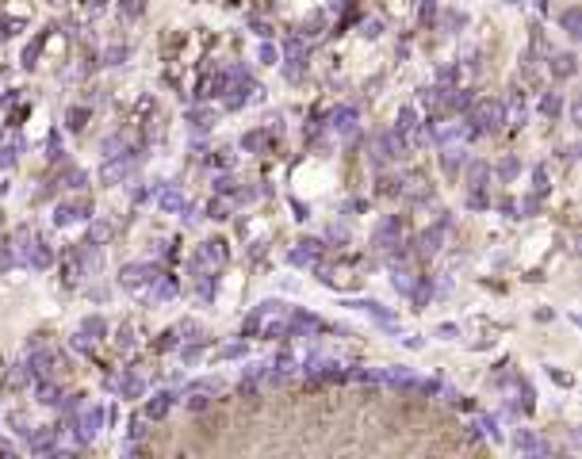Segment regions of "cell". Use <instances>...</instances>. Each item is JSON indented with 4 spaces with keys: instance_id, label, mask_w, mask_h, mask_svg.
I'll return each mask as SVG.
<instances>
[{
    "instance_id": "1",
    "label": "cell",
    "mask_w": 582,
    "mask_h": 459,
    "mask_svg": "<svg viewBox=\"0 0 582 459\" xmlns=\"http://www.w3.org/2000/svg\"><path fill=\"white\" fill-rule=\"evenodd\" d=\"M464 123L472 127L475 134H494V130L506 123V104L502 100H472Z\"/></svg>"
},
{
    "instance_id": "2",
    "label": "cell",
    "mask_w": 582,
    "mask_h": 459,
    "mask_svg": "<svg viewBox=\"0 0 582 459\" xmlns=\"http://www.w3.org/2000/svg\"><path fill=\"white\" fill-rule=\"evenodd\" d=\"M161 276H165V272L157 268V265H142V260H135V265H123V272H119V284H123L127 291H135V295H146Z\"/></svg>"
},
{
    "instance_id": "56",
    "label": "cell",
    "mask_w": 582,
    "mask_h": 459,
    "mask_svg": "<svg viewBox=\"0 0 582 459\" xmlns=\"http://www.w3.org/2000/svg\"><path fill=\"white\" fill-rule=\"evenodd\" d=\"M330 238H341V241H345V238H349V230H345V226H337V222H333V226H330Z\"/></svg>"
},
{
    "instance_id": "46",
    "label": "cell",
    "mask_w": 582,
    "mask_h": 459,
    "mask_svg": "<svg viewBox=\"0 0 582 459\" xmlns=\"http://www.w3.org/2000/svg\"><path fill=\"white\" fill-rule=\"evenodd\" d=\"M215 192H222V195L234 192V176H219V180H215Z\"/></svg>"
},
{
    "instance_id": "6",
    "label": "cell",
    "mask_w": 582,
    "mask_h": 459,
    "mask_svg": "<svg viewBox=\"0 0 582 459\" xmlns=\"http://www.w3.org/2000/svg\"><path fill=\"white\" fill-rule=\"evenodd\" d=\"M222 265H227V241H203L200 252L188 260L192 276H203V272H219Z\"/></svg>"
},
{
    "instance_id": "4",
    "label": "cell",
    "mask_w": 582,
    "mask_h": 459,
    "mask_svg": "<svg viewBox=\"0 0 582 459\" xmlns=\"http://www.w3.org/2000/svg\"><path fill=\"white\" fill-rule=\"evenodd\" d=\"M16 249H20V260H23V265H31L35 272H42V268L54 265V257H50V249H46V241L35 238L27 226L20 230V241H16Z\"/></svg>"
},
{
    "instance_id": "43",
    "label": "cell",
    "mask_w": 582,
    "mask_h": 459,
    "mask_svg": "<svg viewBox=\"0 0 582 459\" xmlns=\"http://www.w3.org/2000/svg\"><path fill=\"white\" fill-rule=\"evenodd\" d=\"M234 199H238V203H253V199H257V188H238V192H234Z\"/></svg>"
},
{
    "instance_id": "44",
    "label": "cell",
    "mask_w": 582,
    "mask_h": 459,
    "mask_svg": "<svg viewBox=\"0 0 582 459\" xmlns=\"http://www.w3.org/2000/svg\"><path fill=\"white\" fill-rule=\"evenodd\" d=\"M464 23H467L464 12H448V16H445V27H464Z\"/></svg>"
},
{
    "instance_id": "48",
    "label": "cell",
    "mask_w": 582,
    "mask_h": 459,
    "mask_svg": "<svg viewBox=\"0 0 582 459\" xmlns=\"http://www.w3.org/2000/svg\"><path fill=\"white\" fill-rule=\"evenodd\" d=\"M73 349H77V352H92L89 337H84V333H77V337H73Z\"/></svg>"
},
{
    "instance_id": "25",
    "label": "cell",
    "mask_w": 582,
    "mask_h": 459,
    "mask_svg": "<svg viewBox=\"0 0 582 459\" xmlns=\"http://www.w3.org/2000/svg\"><path fill=\"white\" fill-rule=\"evenodd\" d=\"M81 333H84V337H92V341H96V337H104V333H108V322H104V318H100V314H92V318H84Z\"/></svg>"
},
{
    "instance_id": "3",
    "label": "cell",
    "mask_w": 582,
    "mask_h": 459,
    "mask_svg": "<svg viewBox=\"0 0 582 459\" xmlns=\"http://www.w3.org/2000/svg\"><path fill=\"white\" fill-rule=\"evenodd\" d=\"M69 429L77 433V444H92L104 429V406H84L81 402V409L69 417Z\"/></svg>"
},
{
    "instance_id": "50",
    "label": "cell",
    "mask_w": 582,
    "mask_h": 459,
    "mask_svg": "<svg viewBox=\"0 0 582 459\" xmlns=\"http://www.w3.org/2000/svg\"><path fill=\"white\" fill-rule=\"evenodd\" d=\"M115 149H123V138H119V134H115V138H108V142H104V153H108V157L115 153Z\"/></svg>"
},
{
    "instance_id": "51",
    "label": "cell",
    "mask_w": 582,
    "mask_h": 459,
    "mask_svg": "<svg viewBox=\"0 0 582 459\" xmlns=\"http://www.w3.org/2000/svg\"><path fill=\"white\" fill-rule=\"evenodd\" d=\"M544 188H548V168L540 165V168H537V195H540Z\"/></svg>"
},
{
    "instance_id": "42",
    "label": "cell",
    "mask_w": 582,
    "mask_h": 459,
    "mask_svg": "<svg viewBox=\"0 0 582 459\" xmlns=\"http://www.w3.org/2000/svg\"><path fill=\"white\" fill-rule=\"evenodd\" d=\"M115 341H119V349H123V352H130V349H135V337H130V330H119V337H115Z\"/></svg>"
},
{
    "instance_id": "38",
    "label": "cell",
    "mask_w": 582,
    "mask_h": 459,
    "mask_svg": "<svg viewBox=\"0 0 582 459\" xmlns=\"http://www.w3.org/2000/svg\"><path fill=\"white\" fill-rule=\"evenodd\" d=\"M479 429H483V433L491 436V440H498V436H502V433H498V421H494V417H483V421H479Z\"/></svg>"
},
{
    "instance_id": "22",
    "label": "cell",
    "mask_w": 582,
    "mask_h": 459,
    "mask_svg": "<svg viewBox=\"0 0 582 459\" xmlns=\"http://www.w3.org/2000/svg\"><path fill=\"white\" fill-rule=\"evenodd\" d=\"M414 108H399V119H395V134H402V142L410 138V130H414Z\"/></svg>"
},
{
    "instance_id": "20",
    "label": "cell",
    "mask_w": 582,
    "mask_h": 459,
    "mask_svg": "<svg viewBox=\"0 0 582 459\" xmlns=\"http://www.w3.org/2000/svg\"><path fill=\"white\" fill-rule=\"evenodd\" d=\"M575 54H556L552 58V77H575Z\"/></svg>"
},
{
    "instance_id": "28",
    "label": "cell",
    "mask_w": 582,
    "mask_h": 459,
    "mask_svg": "<svg viewBox=\"0 0 582 459\" xmlns=\"http://www.w3.org/2000/svg\"><path fill=\"white\" fill-rule=\"evenodd\" d=\"M540 111H544L548 119H556L559 111H563V96H559V92H548V96L540 100Z\"/></svg>"
},
{
    "instance_id": "15",
    "label": "cell",
    "mask_w": 582,
    "mask_h": 459,
    "mask_svg": "<svg viewBox=\"0 0 582 459\" xmlns=\"http://www.w3.org/2000/svg\"><path fill=\"white\" fill-rule=\"evenodd\" d=\"M353 127H356V108L345 104L330 115V130H337V134H353Z\"/></svg>"
},
{
    "instance_id": "9",
    "label": "cell",
    "mask_w": 582,
    "mask_h": 459,
    "mask_svg": "<svg viewBox=\"0 0 582 459\" xmlns=\"http://www.w3.org/2000/svg\"><path fill=\"white\" fill-rule=\"evenodd\" d=\"M27 452L31 455L58 452V429H31V433H27Z\"/></svg>"
},
{
    "instance_id": "13",
    "label": "cell",
    "mask_w": 582,
    "mask_h": 459,
    "mask_svg": "<svg viewBox=\"0 0 582 459\" xmlns=\"http://www.w3.org/2000/svg\"><path fill=\"white\" fill-rule=\"evenodd\" d=\"M513 444H518L521 452H529V455H548L552 452V448L544 444L537 433H529V429H518V433H513Z\"/></svg>"
},
{
    "instance_id": "40",
    "label": "cell",
    "mask_w": 582,
    "mask_h": 459,
    "mask_svg": "<svg viewBox=\"0 0 582 459\" xmlns=\"http://www.w3.org/2000/svg\"><path fill=\"white\" fill-rule=\"evenodd\" d=\"M142 0H123V16H130V20H135V16H142Z\"/></svg>"
},
{
    "instance_id": "37",
    "label": "cell",
    "mask_w": 582,
    "mask_h": 459,
    "mask_svg": "<svg viewBox=\"0 0 582 459\" xmlns=\"http://www.w3.org/2000/svg\"><path fill=\"white\" fill-rule=\"evenodd\" d=\"M8 425H16V433H20V436H27V433L35 429V425H27V417H23V414H12V417H8Z\"/></svg>"
},
{
    "instance_id": "24",
    "label": "cell",
    "mask_w": 582,
    "mask_h": 459,
    "mask_svg": "<svg viewBox=\"0 0 582 459\" xmlns=\"http://www.w3.org/2000/svg\"><path fill=\"white\" fill-rule=\"evenodd\" d=\"M20 149H23L20 138H12L8 146H0V168H12L16 161H20Z\"/></svg>"
},
{
    "instance_id": "31",
    "label": "cell",
    "mask_w": 582,
    "mask_h": 459,
    "mask_svg": "<svg viewBox=\"0 0 582 459\" xmlns=\"http://www.w3.org/2000/svg\"><path fill=\"white\" fill-rule=\"evenodd\" d=\"M188 119H192V127H195V130H207V127L215 123V115H211V111H200V108H192V111H188Z\"/></svg>"
},
{
    "instance_id": "26",
    "label": "cell",
    "mask_w": 582,
    "mask_h": 459,
    "mask_svg": "<svg viewBox=\"0 0 582 459\" xmlns=\"http://www.w3.org/2000/svg\"><path fill=\"white\" fill-rule=\"evenodd\" d=\"M563 31H567L571 39H578V35H582V16H578V8H567V12H563Z\"/></svg>"
},
{
    "instance_id": "10",
    "label": "cell",
    "mask_w": 582,
    "mask_h": 459,
    "mask_svg": "<svg viewBox=\"0 0 582 459\" xmlns=\"http://www.w3.org/2000/svg\"><path fill=\"white\" fill-rule=\"evenodd\" d=\"M318 257H322V241H314V238H303L291 249V265H299V268H314Z\"/></svg>"
},
{
    "instance_id": "47",
    "label": "cell",
    "mask_w": 582,
    "mask_h": 459,
    "mask_svg": "<svg viewBox=\"0 0 582 459\" xmlns=\"http://www.w3.org/2000/svg\"><path fill=\"white\" fill-rule=\"evenodd\" d=\"M176 337H181V330H169V333L161 337V344H157V349H176Z\"/></svg>"
},
{
    "instance_id": "23",
    "label": "cell",
    "mask_w": 582,
    "mask_h": 459,
    "mask_svg": "<svg viewBox=\"0 0 582 459\" xmlns=\"http://www.w3.org/2000/svg\"><path fill=\"white\" fill-rule=\"evenodd\" d=\"M437 249H440V230H426L418 238V252H421V257H433Z\"/></svg>"
},
{
    "instance_id": "45",
    "label": "cell",
    "mask_w": 582,
    "mask_h": 459,
    "mask_svg": "<svg viewBox=\"0 0 582 459\" xmlns=\"http://www.w3.org/2000/svg\"><path fill=\"white\" fill-rule=\"evenodd\" d=\"M65 180H69L73 188H84V173H81V168H69V173H65Z\"/></svg>"
},
{
    "instance_id": "12",
    "label": "cell",
    "mask_w": 582,
    "mask_h": 459,
    "mask_svg": "<svg viewBox=\"0 0 582 459\" xmlns=\"http://www.w3.org/2000/svg\"><path fill=\"white\" fill-rule=\"evenodd\" d=\"M402 241V222L399 219H383L375 226V249H395Z\"/></svg>"
},
{
    "instance_id": "29",
    "label": "cell",
    "mask_w": 582,
    "mask_h": 459,
    "mask_svg": "<svg viewBox=\"0 0 582 459\" xmlns=\"http://www.w3.org/2000/svg\"><path fill=\"white\" fill-rule=\"evenodd\" d=\"M108 238H111V222H92V226H89V241H92V245H104Z\"/></svg>"
},
{
    "instance_id": "34",
    "label": "cell",
    "mask_w": 582,
    "mask_h": 459,
    "mask_svg": "<svg viewBox=\"0 0 582 459\" xmlns=\"http://www.w3.org/2000/svg\"><path fill=\"white\" fill-rule=\"evenodd\" d=\"M127 433H130V440H142V436H146V414H138L135 421H130Z\"/></svg>"
},
{
    "instance_id": "55",
    "label": "cell",
    "mask_w": 582,
    "mask_h": 459,
    "mask_svg": "<svg viewBox=\"0 0 582 459\" xmlns=\"http://www.w3.org/2000/svg\"><path fill=\"white\" fill-rule=\"evenodd\" d=\"M360 35H368V39H375V35H380V23H375V20H372V23H364V31H360Z\"/></svg>"
},
{
    "instance_id": "33",
    "label": "cell",
    "mask_w": 582,
    "mask_h": 459,
    "mask_svg": "<svg viewBox=\"0 0 582 459\" xmlns=\"http://www.w3.org/2000/svg\"><path fill=\"white\" fill-rule=\"evenodd\" d=\"M207 219H215V222H222V219H230V211H227V203H222V199H211V203H207Z\"/></svg>"
},
{
    "instance_id": "7",
    "label": "cell",
    "mask_w": 582,
    "mask_h": 459,
    "mask_svg": "<svg viewBox=\"0 0 582 459\" xmlns=\"http://www.w3.org/2000/svg\"><path fill=\"white\" fill-rule=\"evenodd\" d=\"M406 149V142H402V134H395V130H383L380 138L372 142V165L375 168H383V165H391L395 157Z\"/></svg>"
},
{
    "instance_id": "52",
    "label": "cell",
    "mask_w": 582,
    "mask_h": 459,
    "mask_svg": "<svg viewBox=\"0 0 582 459\" xmlns=\"http://www.w3.org/2000/svg\"><path fill=\"white\" fill-rule=\"evenodd\" d=\"M195 360H200V344H188V349H184V364H195Z\"/></svg>"
},
{
    "instance_id": "11",
    "label": "cell",
    "mask_w": 582,
    "mask_h": 459,
    "mask_svg": "<svg viewBox=\"0 0 582 459\" xmlns=\"http://www.w3.org/2000/svg\"><path fill=\"white\" fill-rule=\"evenodd\" d=\"M345 306H353V310H364L368 318H375L380 325H387V330H395V314L387 310L383 303H375V298H356V303H345Z\"/></svg>"
},
{
    "instance_id": "36",
    "label": "cell",
    "mask_w": 582,
    "mask_h": 459,
    "mask_svg": "<svg viewBox=\"0 0 582 459\" xmlns=\"http://www.w3.org/2000/svg\"><path fill=\"white\" fill-rule=\"evenodd\" d=\"M238 356H246V344H227V349H219V360H238Z\"/></svg>"
},
{
    "instance_id": "30",
    "label": "cell",
    "mask_w": 582,
    "mask_h": 459,
    "mask_svg": "<svg viewBox=\"0 0 582 459\" xmlns=\"http://www.w3.org/2000/svg\"><path fill=\"white\" fill-rule=\"evenodd\" d=\"M188 390H203V395H219V390H222V383H219V379H195V383H188V387H184V395H188Z\"/></svg>"
},
{
    "instance_id": "41",
    "label": "cell",
    "mask_w": 582,
    "mask_h": 459,
    "mask_svg": "<svg viewBox=\"0 0 582 459\" xmlns=\"http://www.w3.org/2000/svg\"><path fill=\"white\" fill-rule=\"evenodd\" d=\"M104 58H108V65H119V62L127 58V46H111V50L104 54Z\"/></svg>"
},
{
    "instance_id": "27",
    "label": "cell",
    "mask_w": 582,
    "mask_h": 459,
    "mask_svg": "<svg viewBox=\"0 0 582 459\" xmlns=\"http://www.w3.org/2000/svg\"><path fill=\"white\" fill-rule=\"evenodd\" d=\"M268 130H253V134H246V138H241V149H249V153H257V149H265L268 146Z\"/></svg>"
},
{
    "instance_id": "17",
    "label": "cell",
    "mask_w": 582,
    "mask_h": 459,
    "mask_svg": "<svg viewBox=\"0 0 582 459\" xmlns=\"http://www.w3.org/2000/svg\"><path fill=\"white\" fill-rule=\"evenodd\" d=\"M391 284H395V291H399V295H414L418 276H414L410 268H399V265H395V272H391Z\"/></svg>"
},
{
    "instance_id": "16",
    "label": "cell",
    "mask_w": 582,
    "mask_h": 459,
    "mask_svg": "<svg viewBox=\"0 0 582 459\" xmlns=\"http://www.w3.org/2000/svg\"><path fill=\"white\" fill-rule=\"evenodd\" d=\"M440 165H445V173H452V176H456L460 168L467 165V153H464V146L456 149V146H448V142H445V153H440Z\"/></svg>"
},
{
    "instance_id": "53",
    "label": "cell",
    "mask_w": 582,
    "mask_h": 459,
    "mask_svg": "<svg viewBox=\"0 0 582 459\" xmlns=\"http://www.w3.org/2000/svg\"><path fill=\"white\" fill-rule=\"evenodd\" d=\"M460 330H456V325H437V337H445V341H452V337H456Z\"/></svg>"
},
{
    "instance_id": "32",
    "label": "cell",
    "mask_w": 582,
    "mask_h": 459,
    "mask_svg": "<svg viewBox=\"0 0 582 459\" xmlns=\"http://www.w3.org/2000/svg\"><path fill=\"white\" fill-rule=\"evenodd\" d=\"M510 111H513V115H510V123H525V100H521V92H513V100H510Z\"/></svg>"
},
{
    "instance_id": "19",
    "label": "cell",
    "mask_w": 582,
    "mask_h": 459,
    "mask_svg": "<svg viewBox=\"0 0 582 459\" xmlns=\"http://www.w3.org/2000/svg\"><path fill=\"white\" fill-rule=\"evenodd\" d=\"M173 402H176V395H169V390H161V395H154V398H149V406H146V417H165Z\"/></svg>"
},
{
    "instance_id": "8",
    "label": "cell",
    "mask_w": 582,
    "mask_h": 459,
    "mask_svg": "<svg viewBox=\"0 0 582 459\" xmlns=\"http://www.w3.org/2000/svg\"><path fill=\"white\" fill-rule=\"evenodd\" d=\"M92 214V203L89 199H77V203H58L54 207V226H73V222L89 219Z\"/></svg>"
},
{
    "instance_id": "5",
    "label": "cell",
    "mask_w": 582,
    "mask_h": 459,
    "mask_svg": "<svg viewBox=\"0 0 582 459\" xmlns=\"http://www.w3.org/2000/svg\"><path fill=\"white\" fill-rule=\"evenodd\" d=\"M138 161H142L138 149H130V153H111L104 161V168H100V184H123L127 176L138 168Z\"/></svg>"
},
{
    "instance_id": "18",
    "label": "cell",
    "mask_w": 582,
    "mask_h": 459,
    "mask_svg": "<svg viewBox=\"0 0 582 459\" xmlns=\"http://www.w3.org/2000/svg\"><path fill=\"white\" fill-rule=\"evenodd\" d=\"M35 398H39L42 406H58V402H62V390L54 387L50 379H35Z\"/></svg>"
},
{
    "instance_id": "39",
    "label": "cell",
    "mask_w": 582,
    "mask_h": 459,
    "mask_svg": "<svg viewBox=\"0 0 582 459\" xmlns=\"http://www.w3.org/2000/svg\"><path fill=\"white\" fill-rule=\"evenodd\" d=\"M84 119H89V111H84V108H73V111H69V127H73V130H81Z\"/></svg>"
},
{
    "instance_id": "54",
    "label": "cell",
    "mask_w": 582,
    "mask_h": 459,
    "mask_svg": "<svg viewBox=\"0 0 582 459\" xmlns=\"http://www.w3.org/2000/svg\"><path fill=\"white\" fill-rule=\"evenodd\" d=\"M12 260H16V257H12V252H8L4 245H0V272H4V268H12Z\"/></svg>"
},
{
    "instance_id": "49",
    "label": "cell",
    "mask_w": 582,
    "mask_h": 459,
    "mask_svg": "<svg viewBox=\"0 0 582 459\" xmlns=\"http://www.w3.org/2000/svg\"><path fill=\"white\" fill-rule=\"evenodd\" d=\"M498 173L506 176V180H510V176L518 173V161H513V157H510V161H502V165H498Z\"/></svg>"
},
{
    "instance_id": "21",
    "label": "cell",
    "mask_w": 582,
    "mask_h": 459,
    "mask_svg": "<svg viewBox=\"0 0 582 459\" xmlns=\"http://www.w3.org/2000/svg\"><path fill=\"white\" fill-rule=\"evenodd\" d=\"M184 203H188V199H184L176 188H161V192H157V207H161V211H181Z\"/></svg>"
},
{
    "instance_id": "35",
    "label": "cell",
    "mask_w": 582,
    "mask_h": 459,
    "mask_svg": "<svg viewBox=\"0 0 582 459\" xmlns=\"http://www.w3.org/2000/svg\"><path fill=\"white\" fill-rule=\"evenodd\" d=\"M257 58L265 62V65H276V62H280V54H276V46H272V42H265V46L257 50Z\"/></svg>"
},
{
    "instance_id": "14",
    "label": "cell",
    "mask_w": 582,
    "mask_h": 459,
    "mask_svg": "<svg viewBox=\"0 0 582 459\" xmlns=\"http://www.w3.org/2000/svg\"><path fill=\"white\" fill-rule=\"evenodd\" d=\"M111 387H115L123 398H138L146 390V383H142V376H135V371H123L119 379H111Z\"/></svg>"
}]
</instances>
